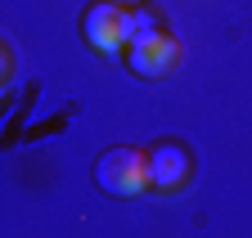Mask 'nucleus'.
Returning a JSON list of instances; mask_svg holds the SVG:
<instances>
[{"label":"nucleus","instance_id":"nucleus-1","mask_svg":"<svg viewBox=\"0 0 252 238\" xmlns=\"http://www.w3.org/2000/svg\"><path fill=\"white\" fill-rule=\"evenodd\" d=\"M94 185L113 198H135L144 193L153 180H149V153L140 148H108V153L94 162Z\"/></svg>","mask_w":252,"mask_h":238},{"label":"nucleus","instance_id":"nucleus-4","mask_svg":"<svg viewBox=\"0 0 252 238\" xmlns=\"http://www.w3.org/2000/svg\"><path fill=\"white\" fill-rule=\"evenodd\" d=\"M176 58H180V45H176L167 32H158V36L144 41V45H131V68H135L140 77H167V72L176 68Z\"/></svg>","mask_w":252,"mask_h":238},{"label":"nucleus","instance_id":"nucleus-2","mask_svg":"<svg viewBox=\"0 0 252 238\" xmlns=\"http://www.w3.org/2000/svg\"><path fill=\"white\" fill-rule=\"evenodd\" d=\"M131 36V9L117 5V0H104L86 14V41L99 50V54H117Z\"/></svg>","mask_w":252,"mask_h":238},{"label":"nucleus","instance_id":"nucleus-5","mask_svg":"<svg viewBox=\"0 0 252 238\" xmlns=\"http://www.w3.org/2000/svg\"><path fill=\"white\" fill-rule=\"evenodd\" d=\"M153 36H158V14L144 5H131V36H126V45H144Z\"/></svg>","mask_w":252,"mask_h":238},{"label":"nucleus","instance_id":"nucleus-6","mask_svg":"<svg viewBox=\"0 0 252 238\" xmlns=\"http://www.w3.org/2000/svg\"><path fill=\"white\" fill-rule=\"evenodd\" d=\"M117 5H144V0H117Z\"/></svg>","mask_w":252,"mask_h":238},{"label":"nucleus","instance_id":"nucleus-3","mask_svg":"<svg viewBox=\"0 0 252 238\" xmlns=\"http://www.w3.org/2000/svg\"><path fill=\"white\" fill-rule=\"evenodd\" d=\"M149 180L158 189H180L189 180V153L180 144H153L149 148Z\"/></svg>","mask_w":252,"mask_h":238}]
</instances>
